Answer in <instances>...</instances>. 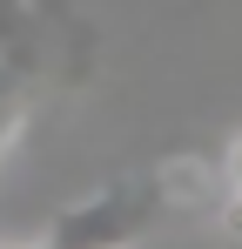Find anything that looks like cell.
<instances>
[{
  "instance_id": "cell-2",
  "label": "cell",
  "mask_w": 242,
  "mask_h": 249,
  "mask_svg": "<svg viewBox=\"0 0 242 249\" xmlns=\"http://www.w3.org/2000/svg\"><path fill=\"white\" fill-rule=\"evenodd\" d=\"M27 122H34V61L20 41L0 34V155L27 135Z\"/></svg>"
},
{
  "instance_id": "cell-3",
  "label": "cell",
  "mask_w": 242,
  "mask_h": 249,
  "mask_svg": "<svg viewBox=\"0 0 242 249\" xmlns=\"http://www.w3.org/2000/svg\"><path fill=\"white\" fill-rule=\"evenodd\" d=\"M222 175H229V182H236V189H242V135H236V142H229V155H222Z\"/></svg>"
},
{
  "instance_id": "cell-4",
  "label": "cell",
  "mask_w": 242,
  "mask_h": 249,
  "mask_svg": "<svg viewBox=\"0 0 242 249\" xmlns=\"http://www.w3.org/2000/svg\"><path fill=\"white\" fill-rule=\"evenodd\" d=\"M229 229H236V236H242V189H236V196H229Z\"/></svg>"
},
{
  "instance_id": "cell-1",
  "label": "cell",
  "mask_w": 242,
  "mask_h": 249,
  "mask_svg": "<svg viewBox=\"0 0 242 249\" xmlns=\"http://www.w3.org/2000/svg\"><path fill=\"white\" fill-rule=\"evenodd\" d=\"M215 182H222V168L202 162V155H168V162H148V168H121L115 182H101L94 196L61 209L47 222L40 249H135L168 215L215 202Z\"/></svg>"
}]
</instances>
